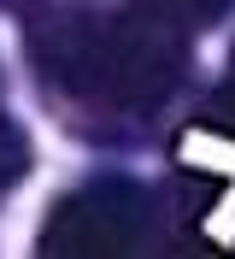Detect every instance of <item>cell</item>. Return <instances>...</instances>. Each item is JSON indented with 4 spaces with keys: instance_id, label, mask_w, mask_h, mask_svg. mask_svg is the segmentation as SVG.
<instances>
[{
    "instance_id": "2",
    "label": "cell",
    "mask_w": 235,
    "mask_h": 259,
    "mask_svg": "<svg viewBox=\"0 0 235 259\" xmlns=\"http://www.w3.org/2000/svg\"><path fill=\"white\" fill-rule=\"evenodd\" d=\"M141 224H147V194L124 177H100L53 206V218L41 230V253L112 259V253H129L141 242Z\"/></svg>"
},
{
    "instance_id": "4",
    "label": "cell",
    "mask_w": 235,
    "mask_h": 259,
    "mask_svg": "<svg viewBox=\"0 0 235 259\" xmlns=\"http://www.w3.org/2000/svg\"><path fill=\"white\" fill-rule=\"evenodd\" d=\"M171 6H182V12H218V6H229V0H171Z\"/></svg>"
},
{
    "instance_id": "1",
    "label": "cell",
    "mask_w": 235,
    "mask_h": 259,
    "mask_svg": "<svg viewBox=\"0 0 235 259\" xmlns=\"http://www.w3.org/2000/svg\"><path fill=\"white\" fill-rule=\"evenodd\" d=\"M35 65L65 95L147 112L176 89L188 65V41L153 18H88V12H47L35 24Z\"/></svg>"
},
{
    "instance_id": "3",
    "label": "cell",
    "mask_w": 235,
    "mask_h": 259,
    "mask_svg": "<svg viewBox=\"0 0 235 259\" xmlns=\"http://www.w3.org/2000/svg\"><path fill=\"white\" fill-rule=\"evenodd\" d=\"M24 171H30V142H24V130L12 118L0 112V200L24 183Z\"/></svg>"
}]
</instances>
